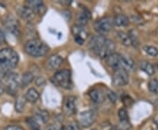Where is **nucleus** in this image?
<instances>
[{
	"label": "nucleus",
	"mask_w": 158,
	"mask_h": 130,
	"mask_svg": "<svg viewBox=\"0 0 158 130\" xmlns=\"http://www.w3.org/2000/svg\"><path fill=\"white\" fill-rule=\"evenodd\" d=\"M120 57H121V55L117 54V53H113L106 58V63L110 67L114 69L115 70L118 69H120Z\"/></svg>",
	"instance_id": "obj_17"
},
{
	"label": "nucleus",
	"mask_w": 158,
	"mask_h": 130,
	"mask_svg": "<svg viewBox=\"0 0 158 130\" xmlns=\"http://www.w3.org/2000/svg\"><path fill=\"white\" fill-rule=\"evenodd\" d=\"M143 50L145 51L148 55L150 56V57H155L158 56V49L154 46H145L143 48Z\"/></svg>",
	"instance_id": "obj_30"
},
{
	"label": "nucleus",
	"mask_w": 158,
	"mask_h": 130,
	"mask_svg": "<svg viewBox=\"0 0 158 130\" xmlns=\"http://www.w3.org/2000/svg\"><path fill=\"white\" fill-rule=\"evenodd\" d=\"M117 36L118 37L119 40L122 42L123 45L127 46V47L132 45V41H131V39H130V36L128 34L124 33V32H118Z\"/></svg>",
	"instance_id": "obj_26"
},
{
	"label": "nucleus",
	"mask_w": 158,
	"mask_h": 130,
	"mask_svg": "<svg viewBox=\"0 0 158 130\" xmlns=\"http://www.w3.org/2000/svg\"><path fill=\"white\" fill-rule=\"evenodd\" d=\"M5 79V88L6 92L10 95H15L20 85L19 76L17 73H9Z\"/></svg>",
	"instance_id": "obj_4"
},
{
	"label": "nucleus",
	"mask_w": 158,
	"mask_h": 130,
	"mask_svg": "<svg viewBox=\"0 0 158 130\" xmlns=\"http://www.w3.org/2000/svg\"><path fill=\"white\" fill-rule=\"evenodd\" d=\"M26 122L27 123L29 128L32 130H40V124L37 122V120L34 117H28L26 119Z\"/></svg>",
	"instance_id": "obj_28"
},
{
	"label": "nucleus",
	"mask_w": 158,
	"mask_h": 130,
	"mask_svg": "<svg viewBox=\"0 0 158 130\" xmlns=\"http://www.w3.org/2000/svg\"><path fill=\"white\" fill-rule=\"evenodd\" d=\"M107 97L108 99H110V101L113 102V103L116 102V100H117V95H116L113 91H108Z\"/></svg>",
	"instance_id": "obj_32"
},
{
	"label": "nucleus",
	"mask_w": 158,
	"mask_h": 130,
	"mask_svg": "<svg viewBox=\"0 0 158 130\" xmlns=\"http://www.w3.org/2000/svg\"><path fill=\"white\" fill-rule=\"evenodd\" d=\"M34 119L37 120V122L46 124L49 120V113H48L46 110H37L34 114Z\"/></svg>",
	"instance_id": "obj_20"
},
{
	"label": "nucleus",
	"mask_w": 158,
	"mask_h": 130,
	"mask_svg": "<svg viewBox=\"0 0 158 130\" xmlns=\"http://www.w3.org/2000/svg\"><path fill=\"white\" fill-rule=\"evenodd\" d=\"M63 110L68 115H72L76 113V97L69 96L65 99L63 103Z\"/></svg>",
	"instance_id": "obj_14"
},
{
	"label": "nucleus",
	"mask_w": 158,
	"mask_h": 130,
	"mask_svg": "<svg viewBox=\"0 0 158 130\" xmlns=\"http://www.w3.org/2000/svg\"><path fill=\"white\" fill-rule=\"evenodd\" d=\"M113 19H111L110 17L101 18L94 22V28L98 33L101 34V35L109 32L113 28Z\"/></svg>",
	"instance_id": "obj_6"
},
{
	"label": "nucleus",
	"mask_w": 158,
	"mask_h": 130,
	"mask_svg": "<svg viewBox=\"0 0 158 130\" xmlns=\"http://www.w3.org/2000/svg\"><path fill=\"white\" fill-rule=\"evenodd\" d=\"M39 92L35 88H29L26 93V99L30 103H35L39 99Z\"/></svg>",
	"instance_id": "obj_23"
},
{
	"label": "nucleus",
	"mask_w": 158,
	"mask_h": 130,
	"mask_svg": "<svg viewBox=\"0 0 158 130\" xmlns=\"http://www.w3.org/2000/svg\"><path fill=\"white\" fill-rule=\"evenodd\" d=\"M90 11L86 9V8H82L81 11H79L78 14H77V25L78 26H85L88 21L90 19Z\"/></svg>",
	"instance_id": "obj_16"
},
{
	"label": "nucleus",
	"mask_w": 158,
	"mask_h": 130,
	"mask_svg": "<svg viewBox=\"0 0 158 130\" xmlns=\"http://www.w3.org/2000/svg\"><path fill=\"white\" fill-rule=\"evenodd\" d=\"M26 98L23 96H19L16 99L15 101V110L17 113H22L25 109V106H26Z\"/></svg>",
	"instance_id": "obj_25"
},
{
	"label": "nucleus",
	"mask_w": 158,
	"mask_h": 130,
	"mask_svg": "<svg viewBox=\"0 0 158 130\" xmlns=\"http://www.w3.org/2000/svg\"></svg>",
	"instance_id": "obj_39"
},
{
	"label": "nucleus",
	"mask_w": 158,
	"mask_h": 130,
	"mask_svg": "<svg viewBox=\"0 0 158 130\" xmlns=\"http://www.w3.org/2000/svg\"><path fill=\"white\" fill-rule=\"evenodd\" d=\"M61 3H62V4H63V5H69V4H70V3H71V1H62V2H61Z\"/></svg>",
	"instance_id": "obj_37"
},
{
	"label": "nucleus",
	"mask_w": 158,
	"mask_h": 130,
	"mask_svg": "<svg viewBox=\"0 0 158 130\" xmlns=\"http://www.w3.org/2000/svg\"><path fill=\"white\" fill-rule=\"evenodd\" d=\"M113 22L116 27H127L129 24V19L124 14H117L113 19Z\"/></svg>",
	"instance_id": "obj_22"
},
{
	"label": "nucleus",
	"mask_w": 158,
	"mask_h": 130,
	"mask_svg": "<svg viewBox=\"0 0 158 130\" xmlns=\"http://www.w3.org/2000/svg\"><path fill=\"white\" fill-rule=\"evenodd\" d=\"M63 62V58L59 55L51 56L46 62V67L49 70H56Z\"/></svg>",
	"instance_id": "obj_13"
},
{
	"label": "nucleus",
	"mask_w": 158,
	"mask_h": 130,
	"mask_svg": "<svg viewBox=\"0 0 158 130\" xmlns=\"http://www.w3.org/2000/svg\"><path fill=\"white\" fill-rule=\"evenodd\" d=\"M115 48H116V45H115L114 41L112 40L106 39V41H105V43H104V45L102 46V48H100L99 52L98 53V56L100 57L101 58H106L110 55L115 53L114 52Z\"/></svg>",
	"instance_id": "obj_9"
},
{
	"label": "nucleus",
	"mask_w": 158,
	"mask_h": 130,
	"mask_svg": "<svg viewBox=\"0 0 158 130\" xmlns=\"http://www.w3.org/2000/svg\"><path fill=\"white\" fill-rule=\"evenodd\" d=\"M34 78V75L31 71H26L23 74L21 78H20V85L22 87H26L30 85Z\"/></svg>",
	"instance_id": "obj_24"
},
{
	"label": "nucleus",
	"mask_w": 158,
	"mask_h": 130,
	"mask_svg": "<svg viewBox=\"0 0 158 130\" xmlns=\"http://www.w3.org/2000/svg\"><path fill=\"white\" fill-rule=\"evenodd\" d=\"M62 130H81V128L77 122H69L67 125L63 126Z\"/></svg>",
	"instance_id": "obj_31"
},
{
	"label": "nucleus",
	"mask_w": 158,
	"mask_h": 130,
	"mask_svg": "<svg viewBox=\"0 0 158 130\" xmlns=\"http://www.w3.org/2000/svg\"><path fill=\"white\" fill-rule=\"evenodd\" d=\"M148 90L153 93H158V80L156 78L149 80L148 84Z\"/></svg>",
	"instance_id": "obj_29"
},
{
	"label": "nucleus",
	"mask_w": 158,
	"mask_h": 130,
	"mask_svg": "<svg viewBox=\"0 0 158 130\" xmlns=\"http://www.w3.org/2000/svg\"><path fill=\"white\" fill-rule=\"evenodd\" d=\"M92 130H95V129H92Z\"/></svg>",
	"instance_id": "obj_38"
},
{
	"label": "nucleus",
	"mask_w": 158,
	"mask_h": 130,
	"mask_svg": "<svg viewBox=\"0 0 158 130\" xmlns=\"http://www.w3.org/2000/svg\"><path fill=\"white\" fill-rule=\"evenodd\" d=\"M4 26H5L6 29L9 33L13 34L14 36H18L19 27L18 20L13 16H11V15L7 16L6 19H5Z\"/></svg>",
	"instance_id": "obj_10"
},
{
	"label": "nucleus",
	"mask_w": 158,
	"mask_h": 130,
	"mask_svg": "<svg viewBox=\"0 0 158 130\" xmlns=\"http://www.w3.org/2000/svg\"><path fill=\"white\" fill-rule=\"evenodd\" d=\"M113 85L117 87H122L128 84L129 76L128 72L122 69H118L113 75Z\"/></svg>",
	"instance_id": "obj_5"
},
{
	"label": "nucleus",
	"mask_w": 158,
	"mask_h": 130,
	"mask_svg": "<svg viewBox=\"0 0 158 130\" xmlns=\"http://www.w3.org/2000/svg\"><path fill=\"white\" fill-rule=\"evenodd\" d=\"M140 68H141L142 71H144L148 76H152L156 71V66L154 64H152L151 62H147V61H142V62H141V63H140Z\"/></svg>",
	"instance_id": "obj_21"
},
{
	"label": "nucleus",
	"mask_w": 158,
	"mask_h": 130,
	"mask_svg": "<svg viewBox=\"0 0 158 130\" xmlns=\"http://www.w3.org/2000/svg\"><path fill=\"white\" fill-rule=\"evenodd\" d=\"M135 67V63L133 59L129 57L121 56L120 57V69H125L126 71H133Z\"/></svg>",
	"instance_id": "obj_18"
},
{
	"label": "nucleus",
	"mask_w": 158,
	"mask_h": 130,
	"mask_svg": "<svg viewBox=\"0 0 158 130\" xmlns=\"http://www.w3.org/2000/svg\"><path fill=\"white\" fill-rule=\"evenodd\" d=\"M95 120V114L92 111H85L79 113V123L83 127H90L93 124Z\"/></svg>",
	"instance_id": "obj_11"
},
{
	"label": "nucleus",
	"mask_w": 158,
	"mask_h": 130,
	"mask_svg": "<svg viewBox=\"0 0 158 130\" xmlns=\"http://www.w3.org/2000/svg\"><path fill=\"white\" fill-rule=\"evenodd\" d=\"M106 40V38L104 35H101V34L93 35L90 40L89 48L98 55V53L99 52L100 48H102V46L104 45Z\"/></svg>",
	"instance_id": "obj_8"
},
{
	"label": "nucleus",
	"mask_w": 158,
	"mask_h": 130,
	"mask_svg": "<svg viewBox=\"0 0 158 130\" xmlns=\"http://www.w3.org/2000/svg\"><path fill=\"white\" fill-rule=\"evenodd\" d=\"M4 130H19V128H18V127H15V126H8V127L5 128Z\"/></svg>",
	"instance_id": "obj_35"
},
{
	"label": "nucleus",
	"mask_w": 158,
	"mask_h": 130,
	"mask_svg": "<svg viewBox=\"0 0 158 130\" xmlns=\"http://www.w3.org/2000/svg\"><path fill=\"white\" fill-rule=\"evenodd\" d=\"M5 90H6L5 85H4V83L0 80V95H2V94L5 92Z\"/></svg>",
	"instance_id": "obj_34"
},
{
	"label": "nucleus",
	"mask_w": 158,
	"mask_h": 130,
	"mask_svg": "<svg viewBox=\"0 0 158 130\" xmlns=\"http://www.w3.org/2000/svg\"><path fill=\"white\" fill-rule=\"evenodd\" d=\"M19 62L17 52L10 48H5L0 50V78H5L11 70L16 68Z\"/></svg>",
	"instance_id": "obj_1"
},
{
	"label": "nucleus",
	"mask_w": 158,
	"mask_h": 130,
	"mask_svg": "<svg viewBox=\"0 0 158 130\" xmlns=\"http://www.w3.org/2000/svg\"><path fill=\"white\" fill-rule=\"evenodd\" d=\"M17 13L20 18H22L24 20L30 21L34 17V12L27 6H19L17 9Z\"/></svg>",
	"instance_id": "obj_15"
},
{
	"label": "nucleus",
	"mask_w": 158,
	"mask_h": 130,
	"mask_svg": "<svg viewBox=\"0 0 158 130\" xmlns=\"http://www.w3.org/2000/svg\"><path fill=\"white\" fill-rule=\"evenodd\" d=\"M45 130H57V128L55 127V126H53V125H50V126H48Z\"/></svg>",
	"instance_id": "obj_36"
},
{
	"label": "nucleus",
	"mask_w": 158,
	"mask_h": 130,
	"mask_svg": "<svg viewBox=\"0 0 158 130\" xmlns=\"http://www.w3.org/2000/svg\"><path fill=\"white\" fill-rule=\"evenodd\" d=\"M26 6L29 7L34 13L44 14L46 11V7L44 3L40 0H29L26 3Z\"/></svg>",
	"instance_id": "obj_12"
},
{
	"label": "nucleus",
	"mask_w": 158,
	"mask_h": 130,
	"mask_svg": "<svg viewBox=\"0 0 158 130\" xmlns=\"http://www.w3.org/2000/svg\"><path fill=\"white\" fill-rule=\"evenodd\" d=\"M118 115L120 122H129V116H128L127 111L125 108H120L118 110Z\"/></svg>",
	"instance_id": "obj_27"
},
{
	"label": "nucleus",
	"mask_w": 158,
	"mask_h": 130,
	"mask_svg": "<svg viewBox=\"0 0 158 130\" xmlns=\"http://www.w3.org/2000/svg\"><path fill=\"white\" fill-rule=\"evenodd\" d=\"M35 83H36V85H38V86H43V85H45V79L43 78H37L36 80H35Z\"/></svg>",
	"instance_id": "obj_33"
},
{
	"label": "nucleus",
	"mask_w": 158,
	"mask_h": 130,
	"mask_svg": "<svg viewBox=\"0 0 158 130\" xmlns=\"http://www.w3.org/2000/svg\"><path fill=\"white\" fill-rule=\"evenodd\" d=\"M89 95H90L91 100L97 104H100L105 100V95L102 92V90L99 89H97V88L91 89L89 92Z\"/></svg>",
	"instance_id": "obj_19"
},
{
	"label": "nucleus",
	"mask_w": 158,
	"mask_h": 130,
	"mask_svg": "<svg viewBox=\"0 0 158 130\" xmlns=\"http://www.w3.org/2000/svg\"><path fill=\"white\" fill-rule=\"evenodd\" d=\"M71 32L74 35V39L75 41L79 44L82 45L84 44L85 40L88 38V33L83 27L78 26V25H75L71 27Z\"/></svg>",
	"instance_id": "obj_7"
},
{
	"label": "nucleus",
	"mask_w": 158,
	"mask_h": 130,
	"mask_svg": "<svg viewBox=\"0 0 158 130\" xmlns=\"http://www.w3.org/2000/svg\"><path fill=\"white\" fill-rule=\"evenodd\" d=\"M51 82L55 85L62 87L64 89L69 90L72 88V79H71V72L69 69H62L55 73L52 77Z\"/></svg>",
	"instance_id": "obj_3"
},
{
	"label": "nucleus",
	"mask_w": 158,
	"mask_h": 130,
	"mask_svg": "<svg viewBox=\"0 0 158 130\" xmlns=\"http://www.w3.org/2000/svg\"><path fill=\"white\" fill-rule=\"evenodd\" d=\"M25 51L27 54L33 57H41L46 56L49 51L48 46L38 39H32L27 41L25 45Z\"/></svg>",
	"instance_id": "obj_2"
}]
</instances>
